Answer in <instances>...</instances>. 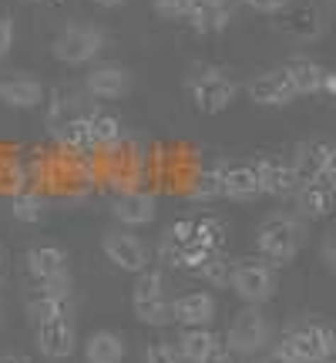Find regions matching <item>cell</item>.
<instances>
[{
    "label": "cell",
    "mask_w": 336,
    "mask_h": 363,
    "mask_svg": "<svg viewBox=\"0 0 336 363\" xmlns=\"http://www.w3.org/2000/svg\"><path fill=\"white\" fill-rule=\"evenodd\" d=\"M125 337H118L111 330H98L84 340V363H121L125 360Z\"/></svg>",
    "instance_id": "obj_25"
},
{
    "label": "cell",
    "mask_w": 336,
    "mask_h": 363,
    "mask_svg": "<svg viewBox=\"0 0 336 363\" xmlns=\"http://www.w3.org/2000/svg\"><path fill=\"white\" fill-rule=\"evenodd\" d=\"M246 91H249V101L259 104V108H286V104H293L299 98V91L286 67L259 74L256 81H249Z\"/></svg>",
    "instance_id": "obj_12"
},
{
    "label": "cell",
    "mask_w": 336,
    "mask_h": 363,
    "mask_svg": "<svg viewBox=\"0 0 336 363\" xmlns=\"http://www.w3.org/2000/svg\"><path fill=\"white\" fill-rule=\"evenodd\" d=\"M11 48H13V21L7 11H0V61L11 54Z\"/></svg>",
    "instance_id": "obj_35"
},
{
    "label": "cell",
    "mask_w": 336,
    "mask_h": 363,
    "mask_svg": "<svg viewBox=\"0 0 336 363\" xmlns=\"http://www.w3.org/2000/svg\"><path fill=\"white\" fill-rule=\"evenodd\" d=\"M256 363H279V360H272V357H269V360H256Z\"/></svg>",
    "instance_id": "obj_44"
},
{
    "label": "cell",
    "mask_w": 336,
    "mask_h": 363,
    "mask_svg": "<svg viewBox=\"0 0 336 363\" xmlns=\"http://www.w3.org/2000/svg\"><path fill=\"white\" fill-rule=\"evenodd\" d=\"M192 276L202 279L206 286H212V289H222V286L233 283V262L225 259L222 252H206L202 259L195 262Z\"/></svg>",
    "instance_id": "obj_26"
},
{
    "label": "cell",
    "mask_w": 336,
    "mask_h": 363,
    "mask_svg": "<svg viewBox=\"0 0 336 363\" xmlns=\"http://www.w3.org/2000/svg\"><path fill=\"white\" fill-rule=\"evenodd\" d=\"M0 276H4V249H0Z\"/></svg>",
    "instance_id": "obj_42"
},
{
    "label": "cell",
    "mask_w": 336,
    "mask_h": 363,
    "mask_svg": "<svg viewBox=\"0 0 336 363\" xmlns=\"http://www.w3.org/2000/svg\"><path fill=\"white\" fill-rule=\"evenodd\" d=\"M47 101V91L38 78L30 74H7L0 78V104L7 108H17V111H30V108H40Z\"/></svg>",
    "instance_id": "obj_18"
},
{
    "label": "cell",
    "mask_w": 336,
    "mask_h": 363,
    "mask_svg": "<svg viewBox=\"0 0 336 363\" xmlns=\"http://www.w3.org/2000/svg\"><path fill=\"white\" fill-rule=\"evenodd\" d=\"M172 320L181 330H195V326H208L215 320V299L206 289H192L181 293L179 299H172Z\"/></svg>",
    "instance_id": "obj_16"
},
{
    "label": "cell",
    "mask_w": 336,
    "mask_h": 363,
    "mask_svg": "<svg viewBox=\"0 0 336 363\" xmlns=\"http://www.w3.org/2000/svg\"><path fill=\"white\" fill-rule=\"evenodd\" d=\"M111 216L121 229H142L148 222H155L158 202L148 192H121L111 202Z\"/></svg>",
    "instance_id": "obj_17"
},
{
    "label": "cell",
    "mask_w": 336,
    "mask_h": 363,
    "mask_svg": "<svg viewBox=\"0 0 336 363\" xmlns=\"http://www.w3.org/2000/svg\"><path fill=\"white\" fill-rule=\"evenodd\" d=\"M283 30L293 34L296 40H316V38H323L326 17L316 4H299V7H289L283 13Z\"/></svg>",
    "instance_id": "obj_22"
},
{
    "label": "cell",
    "mask_w": 336,
    "mask_h": 363,
    "mask_svg": "<svg viewBox=\"0 0 336 363\" xmlns=\"http://www.w3.org/2000/svg\"><path fill=\"white\" fill-rule=\"evenodd\" d=\"M233 24V0H195L189 27L195 34H219Z\"/></svg>",
    "instance_id": "obj_21"
},
{
    "label": "cell",
    "mask_w": 336,
    "mask_h": 363,
    "mask_svg": "<svg viewBox=\"0 0 336 363\" xmlns=\"http://www.w3.org/2000/svg\"><path fill=\"white\" fill-rule=\"evenodd\" d=\"M336 343V333L323 323H299L286 330L283 340L276 343L272 360L279 363H323L330 347Z\"/></svg>",
    "instance_id": "obj_3"
},
{
    "label": "cell",
    "mask_w": 336,
    "mask_h": 363,
    "mask_svg": "<svg viewBox=\"0 0 336 363\" xmlns=\"http://www.w3.org/2000/svg\"><path fill=\"white\" fill-rule=\"evenodd\" d=\"M326 162H330V145L323 142L299 145L293 152V169L299 182H326Z\"/></svg>",
    "instance_id": "obj_24"
},
{
    "label": "cell",
    "mask_w": 336,
    "mask_h": 363,
    "mask_svg": "<svg viewBox=\"0 0 336 363\" xmlns=\"http://www.w3.org/2000/svg\"><path fill=\"white\" fill-rule=\"evenodd\" d=\"M34 343H38V353L44 360H67L74 353V347H78V333H74L71 316L67 320H51V323H38L34 326Z\"/></svg>",
    "instance_id": "obj_13"
},
{
    "label": "cell",
    "mask_w": 336,
    "mask_h": 363,
    "mask_svg": "<svg viewBox=\"0 0 336 363\" xmlns=\"http://www.w3.org/2000/svg\"><path fill=\"white\" fill-rule=\"evenodd\" d=\"M202 363H235V353L229 350V343H222V340H219V343H215V347L202 357Z\"/></svg>",
    "instance_id": "obj_36"
},
{
    "label": "cell",
    "mask_w": 336,
    "mask_h": 363,
    "mask_svg": "<svg viewBox=\"0 0 336 363\" xmlns=\"http://www.w3.org/2000/svg\"><path fill=\"white\" fill-rule=\"evenodd\" d=\"M185 91H189V101L195 104V111H202V115H222L235 101L239 84L222 67L195 65L189 71V78H185Z\"/></svg>",
    "instance_id": "obj_2"
},
{
    "label": "cell",
    "mask_w": 336,
    "mask_h": 363,
    "mask_svg": "<svg viewBox=\"0 0 336 363\" xmlns=\"http://www.w3.org/2000/svg\"><path fill=\"white\" fill-rule=\"evenodd\" d=\"M94 4H98V7H121L125 0H94Z\"/></svg>",
    "instance_id": "obj_40"
},
{
    "label": "cell",
    "mask_w": 336,
    "mask_h": 363,
    "mask_svg": "<svg viewBox=\"0 0 336 363\" xmlns=\"http://www.w3.org/2000/svg\"><path fill=\"white\" fill-rule=\"evenodd\" d=\"M286 71H289V78H293V84H296L299 94H320V88H323V74H326L323 65H316V61H310V57H293V61L286 65Z\"/></svg>",
    "instance_id": "obj_28"
},
{
    "label": "cell",
    "mask_w": 336,
    "mask_h": 363,
    "mask_svg": "<svg viewBox=\"0 0 336 363\" xmlns=\"http://www.w3.org/2000/svg\"><path fill=\"white\" fill-rule=\"evenodd\" d=\"M104 30L94 24H67L51 40V54L67 67H84L104 51Z\"/></svg>",
    "instance_id": "obj_4"
},
{
    "label": "cell",
    "mask_w": 336,
    "mask_h": 363,
    "mask_svg": "<svg viewBox=\"0 0 336 363\" xmlns=\"http://www.w3.org/2000/svg\"><path fill=\"white\" fill-rule=\"evenodd\" d=\"M192 199H195V202H212V199H222V179H219V169L195 175V182H192Z\"/></svg>",
    "instance_id": "obj_31"
},
{
    "label": "cell",
    "mask_w": 336,
    "mask_h": 363,
    "mask_svg": "<svg viewBox=\"0 0 336 363\" xmlns=\"http://www.w3.org/2000/svg\"><path fill=\"white\" fill-rule=\"evenodd\" d=\"M152 7H155V13L165 17V21H189L195 0H152Z\"/></svg>",
    "instance_id": "obj_32"
},
{
    "label": "cell",
    "mask_w": 336,
    "mask_h": 363,
    "mask_svg": "<svg viewBox=\"0 0 336 363\" xmlns=\"http://www.w3.org/2000/svg\"><path fill=\"white\" fill-rule=\"evenodd\" d=\"M320 256H323V262L336 272V235H326V239H323V246H320Z\"/></svg>",
    "instance_id": "obj_37"
},
{
    "label": "cell",
    "mask_w": 336,
    "mask_h": 363,
    "mask_svg": "<svg viewBox=\"0 0 336 363\" xmlns=\"http://www.w3.org/2000/svg\"><path fill=\"white\" fill-rule=\"evenodd\" d=\"M235 4H242L256 13H286L293 7V0H235Z\"/></svg>",
    "instance_id": "obj_34"
},
{
    "label": "cell",
    "mask_w": 336,
    "mask_h": 363,
    "mask_svg": "<svg viewBox=\"0 0 336 363\" xmlns=\"http://www.w3.org/2000/svg\"><path fill=\"white\" fill-rule=\"evenodd\" d=\"M24 269L30 276V286L38 283H61L71 279V256L61 246H30L24 256Z\"/></svg>",
    "instance_id": "obj_11"
},
{
    "label": "cell",
    "mask_w": 336,
    "mask_h": 363,
    "mask_svg": "<svg viewBox=\"0 0 336 363\" xmlns=\"http://www.w3.org/2000/svg\"><path fill=\"white\" fill-rule=\"evenodd\" d=\"M84 88L94 101H121L131 91V74L121 65H94L84 74Z\"/></svg>",
    "instance_id": "obj_14"
},
{
    "label": "cell",
    "mask_w": 336,
    "mask_h": 363,
    "mask_svg": "<svg viewBox=\"0 0 336 363\" xmlns=\"http://www.w3.org/2000/svg\"><path fill=\"white\" fill-rule=\"evenodd\" d=\"M330 189H333V195H336V182H333V185H330Z\"/></svg>",
    "instance_id": "obj_45"
},
{
    "label": "cell",
    "mask_w": 336,
    "mask_h": 363,
    "mask_svg": "<svg viewBox=\"0 0 336 363\" xmlns=\"http://www.w3.org/2000/svg\"><path fill=\"white\" fill-rule=\"evenodd\" d=\"M233 293L239 299H246L249 306H262L276 296V286H279V276H276V266L266 262L262 256L259 259H235L233 262Z\"/></svg>",
    "instance_id": "obj_5"
},
{
    "label": "cell",
    "mask_w": 336,
    "mask_h": 363,
    "mask_svg": "<svg viewBox=\"0 0 336 363\" xmlns=\"http://www.w3.org/2000/svg\"><path fill=\"white\" fill-rule=\"evenodd\" d=\"M259 182H262V195H272V199H289V195L299 192V175L293 169V162H283V158H259Z\"/></svg>",
    "instance_id": "obj_19"
},
{
    "label": "cell",
    "mask_w": 336,
    "mask_h": 363,
    "mask_svg": "<svg viewBox=\"0 0 336 363\" xmlns=\"http://www.w3.org/2000/svg\"><path fill=\"white\" fill-rule=\"evenodd\" d=\"M71 279L61 283H38L30 286V296H27V316L38 323H51V320H67L71 316Z\"/></svg>",
    "instance_id": "obj_9"
},
{
    "label": "cell",
    "mask_w": 336,
    "mask_h": 363,
    "mask_svg": "<svg viewBox=\"0 0 336 363\" xmlns=\"http://www.w3.org/2000/svg\"><path fill=\"white\" fill-rule=\"evenodd\" d=\"M84 115H88V111H84V104H81L78 91H71V88L47 91V101H44V121H47V128H51L54 135H61L65 128L78 125Z\"/></svg>",
    "instance_id": "obj_15"
},
{
    "label": "cell",
    "mask_w": 336,
    "mask_h": 363,
    "mask_svg": "<svg viewBox=\"0 0 336 363\" xmlns=\"http://www.w3.org/2000/svg\"><path fill=\"white\" fill-rule=\"evenodd\" d=\"M272 340V330H269V320L259 313V306H246V310L235 313L233 326L225 333V343L235 357H256L269 347Z\"/></svg>",
    "instance_id": "obj_8"
},
{
    "label": "cell",
    "mask_w": 336,
    "mask_h": 363,
    "mask_svg": "<svg viewBox=\"0 0 336 363\" xmlns=\"http://www.w3.org/2000/svg\"><path fill=\"white\" fill-rule=\"evenodd\" d=\"M296 199V208H299V216L303 219H326L330 212H333L336 206V195L333 189L326 185V182H303L299 185V192L293 195Z\"/></svg>",
    "instance_id": "obj_23"
},
{
    "label": "cell",
    "mask_w": 336,
    "mask_h": 363,
    "mask_svg": "<svg viewBox=\"0 0 336 363\" xmlns=\"http://www.w3.org/2000/svg\"><path fill=\"white\" fill-rule=\"evenodd\" d=\"M323 363H336V343H333V347H330V353H326V357H323Z\"/></svg>",
    "instance_id": "obj_41"
},
{
    "label": "cell",
    "mask_w": 336,
    "mask_h": 363,
    "mask_svg": "<svg viewBox=\"0 0 336 363\" xmlns=\"http://www.w3.org/2000/svg\"><path fill=\"white\" fill-rule=\"evenodd\" d=\"M320 98H330V101H336V71H333V67H326L323 88H320Z\"/></svg>",
    "instance_id": "obj_38"
},
{
    "label": "cell",
    "mask_w": 336,
    "mask_h": 363,
    "mask_svg": "<svg viewBox=\"0 0 336 363\" xmlns=\"http://www.w3.org/2000/svg\"><path fill=\"white\" fill-rule=\"evenodd\" d=\"M101 252L115 269L135 272V276H142L152 266V259H155V252L148 249V242H145L142 235H135L131 229H111V233H104Z\"/></svg>",
    "instance_id": "obj_7"
},
{
    "label": "cell",
    "mask_w": 336,
    "mask_h": 363,
    "mask_svg": "<svg viewBox=\"0 0 336 363\" xmlns=\"http://www.w3.org/2000/svg\"><path fill=\"white\" fill-rule=\"evenodd\" d=\"M11 216L17 222H24V225H34V222L47 216V202L38 192H17L11 199Z\"/></svg>",
    "instance_id": "obj_30"
},
{
    "label": "cell",
    "mask_w": 336,
    "mask_h": 363,
    "mask_svg": "<svg viewBox=\"0 0 336 363\" xmlns=\"http://www.w3.org/2000/svg\"><path fill=\"white\" fill-rule=\"evenodd\" d=\"M303 242H306V225H303V219L289 216V212H279V216L262 219V225L256 229L259 256L266 262H272L276 269H279V266H289V262L296 259Z\"/></svg>",
    "instance_id": "obj_1"
},
{
    "label": "cell",
    "mask_w": 336,
    "mask_h": 363,
    "mask_svg": "<svg viewBox=\"0 0 336 363\" xmlns=\"http://www.w3.org/2000/svg\"><path fill=\"white\" fill-rule=\"evenodd\" d=\"M0 363H30L27 357H21V353H4L0 357Z\"/></svg>",
    "instance_id": "obj_39"
},
{
    "label": "cell",
    "mask_w": 336,
    "mask_h": 363,
    "mask_svg": "<svg viewBox=\"0 0 336 363\" xmlns=\"http://www.w3.org/2000/svg\"><path fill=\"white\" fill-rule=\"evenodd\" d=\"M145 363H189L181 357L179 343L172 347L165 340H158V343H148V350H145Z\"/></svg>",
    "instance_id": "obj_33"
},
{
    "label": "cell",
    "mask_w": 336,
    "mask_h": 363,
    "mask_svg": "<svg viewBox=\"0 0 336 363\" xmlns=\"http://www.w3.org/2000/svg\"><path fill=\"white\" fill-rule=\"evenodd\" d=\"M30 4H54V0H30Z\"/></svg>",
    "instance_id": "obj_43"
},
{
    "label": "cell",
    "mask_w": 336,
    "mask_h": 363,
    "mask_svg": "<svg viewBox=\"0 0 336 363\" xmlns=\"http://www.w3.org/2000/svg\"><path fill=\"white\" fill-rule=\"evenodd\" d=\"M131 310L148 326H162L172 320V299H168L165 272L145 269L142 276H138V283L131 289Z\"/></svg>",
    "instance_id": "obj_6"
},
{
    "label": "cell",
    "mask_w": 336,
    "mask_h": 363,
    "mask_svg": "<svg viewBox=\"0 0 336 363\" xmlns=\"http://www.w3.org/2000/svg\"><path fill=\"white\" fill-rule=\"evenodd\" d=\"M165 235L179 239L185 246H195L202 252H222L225 246V225L215 216H195V219H179L165 229Z\"/></svg>",
    "instance_id": "obj_10"
},
{
    "label": "cell",
    "mask_w": 336,
    "mask_h": 363,
    "mask_svg": "<svg viewBox=\"0 0 336 363\" xmlns=\"http://www.w3.org/2000/svg\"><path fill=\"white\" fill-rule=\"evenodd\" d=\"M222 179V195L233 202H252L256 195H262V182H259V169L249 162H233L219 169Z\"/></svg>",
    "instance_id": "obj_20"
},
{
    "label": "cell",
    "mask_w": 336,
    "mask_h": 363,
    "mask_svg": "<svg viewBox=\"0 0 336 363\" xmlns=\"http://www.w3.org/2000/svg\"><path fill=\"white\" fill-rule=\"evenodd\" d=\"M215 343H219V337H215V333H208V326H195V330H181L179 350H181V357H185L189 363H202V357H206Z\"/></svg>",
    "instance_id": "obj_29"
},
{
    "label": "cell",
    "mask_w": 336,
    "mask_h": 363,
    "mask_svg": "<svg viewBox=\"0 0 336 363\" xmlns=\"http://www.w3.org/2000/svg\"><path fill=\"white\" fill-rule=\"evenodd\" d=\"M84 128H88L91 148H115V145L125 138L121 121L111 115H88L84 118Z\"/></svg>",
    "instance_id": "obj_27"
}]
</instances>
